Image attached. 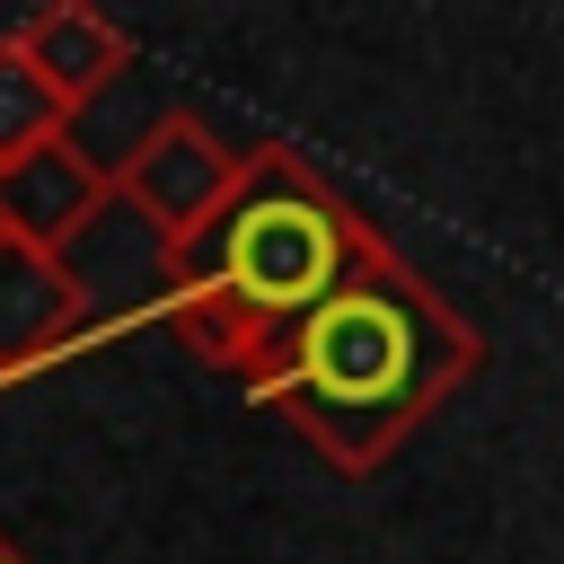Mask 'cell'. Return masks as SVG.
I'll list each match as a JSON object with an SVG mask.
<instances>
[{"label":"cell","mask_w":564,"mask_h":564,"mask_svg":"<svg viewBox=\"0 0 564 564\" xmlns=\"http://www.w3.org/2000/svg\"><path fill=\"white\" fill-rule=\"evenodd\" d=\"M106 212V167L70 141V132H44L26 150L0 159V238H26L44 256H70V238Z\"/></svg>","instance_id":"obj_4"},{"label":"cell","mask_w":564,"mask_h":564,"mask_svg":"<svg viewBox=\"0 0 564 564\" xmlns=\"http://www.w3.org/2000/svg\"><path fill=\"white\" fill-rule=\"evenodd\" d=\"M9 44H18V53H26V70L62 97V115H79L88 97H106V88L132 70V35H123L97 0H44Z\"/></svg>","instance_id":"obj_6"},{"label":"cell","mask_w":564,"mask_h":564,"mask_svg":"<svg viewBox=\"0 0 564 564\" xmlns=\"http://www.w3.org/2000/svg\"><path fill=\"white\" fill-rule=\"evenodd\" d=\"M238 141H220L203 115H159L132 150H123V167L106 176V203H123V212H141L150 229H159V247H176L220 194H229V176H238Z\"/></svg>","instance_id":"obj_3"},{"label":"cell","mask_w":564,"mask_h":564,"mask_svg":"<svg viewBox=\"0 0 564 564\" xmlns=\"http://www.w3.org/2000/svg\"><path fill=\"white\" fill-rule=\"evenodd\" d=\"M379 247L370 212L291 141H256L229 194L167 247V317L203 370L256 379L273 344Z\"/></svg>","instance_id":"obj_2"},{"label":"cell","mask_w":564,"mask_h":564,"mask_svg":"<svg viewBox=\"0 0 564 564\" xmlns=\"http://www.w3.org/2000/svg\"><path fill=\"white\" fill-rule=\"evenodd\" d=\"M0 564H35V555H26V546H18L9 529H0Z\"/></svg>","instance_id":"obj_8"},{"label":"cell","mask_w":564,"mask_h":564,"mask_svg":"<svg viewBox=\"0 0 564 564\" xmlns=\"http://www.w3.org/2000/svg\"><path fill=\"white\" fill-rule=\"evenodd\" d=\"M79 335H88V282L70 273V256L0 238V370H35Z\"/></svg>","instance_id":"obj_5"},{"label":"cell","mask_w":564,"mask_h":564,"mask_svg":"<svg viewBox=\"0 0 564 564\" xmlns=\"http://www.w3.org/2000/svg\"><path fill=\"white\" fill-rule=\"evenodd\" d=\"M44 132H70V115H62V97L26 70V53L0 35V159L26 150V141H44Z\"/></svg>","instance_id":"obj_7"},{"label":"cell","mask_w":564,"mask_h":564,"mask_svg":"<svg viewBox=\"0 0 564 564\" xmlns=\"http://www.w3.org/2000/svg\"><path fill=\"white\" fill-rule=\"evenodd\" d=\"M485 361V335L449 308V291L397 256L388 238L273 344V361L247 379L264 414H282L326 467L379 476Z\"/></svg>","instance_id":"obj_1"}]
</instances>
